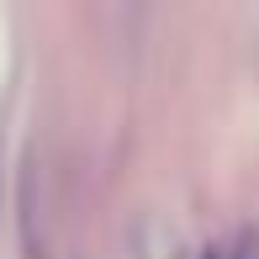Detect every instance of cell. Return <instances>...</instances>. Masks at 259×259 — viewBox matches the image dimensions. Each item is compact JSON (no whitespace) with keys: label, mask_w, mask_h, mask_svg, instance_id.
Returning a JSON list of instances; mask_svg holds the SVG:
<instances>
[{"label":"cell","mask_w":259,"mask_h":259,"mask_svg":"<svg viewBox=\"0 0 259 259\" xmlns=\"http://www.w3.org/2000/svg\"><path fill=\"white\" fill-rule=\"evenodd\" d=\"M206 259H222V254H206Z\"/></svg>","instance_id":"1"}]
</instances>
